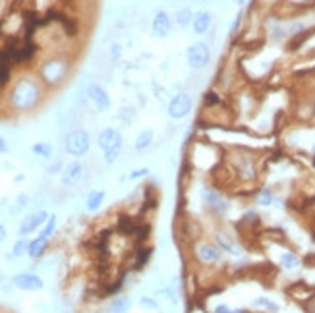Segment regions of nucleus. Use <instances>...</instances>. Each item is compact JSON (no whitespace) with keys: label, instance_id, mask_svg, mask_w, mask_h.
I'll list each match as a JSON object with an SVG mask.
<instances>
[{"label":"nucleus","instance_id":"nucleus-30","mask_svg":"<svg viewBox=\"0 0 315 313\" xmlns=\"http://www.w3.org/2000/svg\"><path fill=\"white\" fill-rule=\"evenodd\" d=\"M145 176H149V168H137V170L130 172V180H139V178H145Z\"/></svg>","mask_w":315,"mask_h":313},{"label":"nucleus","instance_id":"nucleus-10","mask_svg":"<svg viewBox=\"0 0 315 313\" xmlns=\"http://www.w3.org/2000/svg\"><path fill=\"white\" fill-rule=\"evenodd\" d=\"M197 259L203 265H213L221 261V248L217 244H199L197 246Z\"/></svg>","mask_w":315,"mask_h":313},{"label":"nucleus","instance_id":"nucleus-38","mask_svg":"<svg viewBox=\"0 0 315 313\" xmlns=\"http://www.w3.org/2000/svg\"><path fill=\"white\" fill-rule=\"evenodd\" d=\"M0 31H2V22H0Z\"/></svg>","mask_w":315,"mask_h":313},{"label":"nucleus","instance_id":"nucleus-23","mask_svg":"<svg viewBox=\"0 0 315 313\" xmlns=\"http://www.w3.org/2000/svg\"><path fill=\"white\" fill-rule=\"evenodd\" d=\"M281 265H283L286 271H294V269L300 267V259H298V255H294V253H284L283 257H281Z\"/></svg>","mask_w":315,"mask_h":313},{"label":"nucleus","instance_id":"nucleus-9","mask_svg":"<svg viewBox=\"0 0 315 313\" xmlns=\"http://www.w3.org/2000/svg\"><path fill=\"white\" fill-rule=\"evenodd\" d=\"M12 284L20 290H27V292H33V290H41L43 288V281L41 277L33 275V273H20L12 279Z\"/></svg>","mask_w":315,"mask_h":313},{"label":"nucleus","instance_id":"nucleus-2","mask_svg":"<svg viewBox=\"0 0 315 313\" xmlns=\"http://www.w3.org/2000/svg\"><path fill=\"white\" fill-rule=\"evenodd\" d=\"M37 99H39V87H37V83L27 81V79L20 81L18 87L14 89V95H12V103H14V106L18 110L31 108L33 104L37 103Z\"/></svg>","mask_w":315,"mask_h":313},{"label":"nucleus","instance_id":"nucleus-29","mask_svg":"<svg viewBox=\"0 0 315 313\" xmlns=\"http://www.w3.org/2000/svg\"><path fill=\"white\" fill-rule=\"evenodd\" d=\"M219 101L221 99H219V95L215 93V91H207L205 93V106H215Z\"/></svg>","mask_w":315,"mask_h":313},{"label":"nucleus","instance_id":"nucleus-20","mask_svg":"<svg viewBox=\"0 0 315 313\" xmlns=\"http://www.w3.org/2000/svg\"><path fill=\"white\" fill-rule=\"evenodd\" d=\"M130 306H131V302H130V298H128V296H116V298L112 300V304H110V312L112 313H128L130 312Z\"/></svg>","mask_w":315,"mask_h":313},{"label":"nucleus","instance_id":"nucleus-13","mask_svg":"<svg viewBox=\"0 0 315 313\" xmlns=\"http://www.w3.org/2000/svg\"><path fill=\"white\" fill-rule=\"evenodd\" d=\"M87 95H89V99L95 103V106L99 108V110H108L110 108V97L106 95V91L101 87V85H89L87 87Z\"/></svg>","mask_w":315,"mask_h":313},{"label":"nucleus","instance_id":"nucleus-26","mask_svg":"<svg viewBox=\"0 0 315 313\" xmlns=\"http://www.w3.org/2000/svg\"><path fill=\"white\" fill-rule=\"evenodd\" d=\"M253 306L255 308H265V310H269V312H279V306L275 304V302H271L269 298H255L253 300Z\"/></svg>","mask_w":315,"mask_h":313},{"label":"nucleus","instance_id":"nucleus-11","mask_svg":"<svg viewBox=\"0 0 315 313\" xmlns=\"http://www.w3.org/2000/svg\"><path fill=\"white\" fill-rule=\"evenodd\" d=\"M151 31H153V37H166L168 33L172 31V22H170V16L166 12H157L155 18H153V26H151Z\"/></svg>","mask_w":315,"mask_h":313},{"label":"nucleus","instance_id":"nucleus-4","mask_svg":"<svg viewBox=\"0 0 315 313\" xmlns=\"http://www.w3.org/2000/svg\"><path fill=\"white\" fill-rule=\"evenodd\" d=\"M186 58H188V66L191 70H203L211 60V49L205 43H193L188 47Z\"/></svg>","mask_w":315,"mask_h":313},{"label":"nucleus","instance_id":"nucleus-22","mask_svg":"<svg viewBox=\"0 0 315 313\" xmlns=\"http://www.w3.org/2000/svg\"><path fill=\"white\" fill-rule=\"evenodd\" d=\"M191 22H193V12H191L189 8L178 10V14H176V24H178L180 27H188Z\"/></svg>","mask_w":315,"mask_h":313},{"label":"nucleus","instance_id":"nucleus-31","mask_svg":"<svg viewBox=\"0 0 315 313\" xmlns=\"http://www.w3.org/2000/svg\"><path fill=\"white\" fill-rule=\"evenodd\" d=\"M139 304H141L143 308H151V310H157V302H155V300H151V298H141V300H139Z\"/></svg>","mask_w":315,"mask_h":313},{"label":"nucleus","instance_id":"nucleus-12","mask_svg":"<svg viewBox=\"0 0 315 313\" xmlns=\"http://www.w3.org/2000/svg\"><path fill=\"white\" fill-rule=\"evenodd\" d=\"M81 176H83V166L78 160L68 162L62 170V184L64 186H74L81 180Z\"/></svg>","mask_w":315,"mask_h":313},{"label":"nucleus","instance_id":"nucleus-24","mask_svg":"<svg viewBox=\"0 0 315 313\" xmlns=\"http://www.w3.org/2000/svg\"><path fill=\"white\" fill-rule=\"evenodd\" d=\"M54 228H56V217L52 215V217H49V220L45 222V228L41 230V234H39V238H43V240H49V238L52 236V232H54Z\"/></svg>","mask_w":315,"mask_h":313},{"label":"nucleus","instance_id":"nucleus-21","mask_svg":"<svg viewBox=\"0 0 315 313\" xmlns=\"http://www.w3.org/2000/svg\"><path fill=\"white\" fill-rule=\"evenodd\" d=\"M255 201H257L259 205H263V207H269V205L275 201V193H273V189L261 188L259 191H257V195H255Z\"/></svg>","mask_w":315,"mask_h":313},{"label":"nucleus","instance_id":"nucleus-25","mask_svg":"<svg viewBox=\"0 0 315 313\" xmlns=\"http://www.w3.org/2000/svg\"><path fill=\"white\" fill-rule=\"evenodd\" d=\"M27 250H29V242L26 240V236H22V238L14 244V251H12V255H14V257H22V255H26V253H27Z\"/></svg>","mask_w":315,"mask_h":313},{"label":"nucleus","instance_id":"nucleus-15","mask_svg":"<svg viewBox=\"0 0 315 313\" xmlns=\"http://www.w3.org/2000/svg\"><path fill=\"white\" fill-rule=\"evenodd\" d=\"M153 139H155V131L153 130H143L137 133L135 141H133V149L135 151H145L153 145Z\"/></svg>","mask_w":315,"mask_h":313},{"label":"nucleus","instance_id":"nucleus-3","mask_svg":"<svg viewBox=\"0 0 315 313\" xmlns=\"http://www.w3.org/2000/svg\"><path fill=\"white\" fill-rule=\"evenodd\" d=\"M91 139L85 130H72L64 139V149L72 156H83L89 153Z\"/></svg>","mask_w":315,"mask_h":313},{"label":"nucleus","instance_id":"nucleus-5","mask_svg":"<svg viewBox=\"0 0 315 313\" xmlns=\"http://www.w3.org/2000/svg\"><path fill=\"white\" fill-rule=\"evenodd\" d=\"M193 108V101L191 97L186 93H178L172 97V101L168 103V116L172 120H182L186 118L189 112Z\"/></svg>","mask_w":315,"mask_h":313},{"label":"nucleus","instance_id":"nucleus-28","mask_svg":"<svg viewBox=\"0 0 315 313\" xmlns=\"http://www.w3.org/2000/svg\"><path fill=\"white\" fill-rule=\"evenodd\" d=\"M10 79H12V68L0 64V89L6 87V85L10 83Z\"/></svg>","mask_w":315,"mask_h":313},{"label":"nucleus","instance_id":"nucleus-37","mask_svg":"<svg viewBox=\"0 0 315 313\" xmlns=\"http://www.w3.org/2000/svg\"><path fill=\"white\" fill-rule=\"evenodd\" d=\"M314 158H315V145H314Z\"/></svg>","mask_w":315,"mask_h":313},{"label":"nucleus","instance_id":"nucleus-27","mask_svg":"<svg viewBox=\"0 0 315 313\" xmlns=\"http://www.w3.org/2000/svg\"><path fill=\"white\" fill-rule=\"evenodd\" d=\"M149 257H151V250L149 248H139L137 250V259H135V269H143Z\"/></svg>","mask_w":315,"mask_h":313},{"label":"nucleus","instance_id":"nucleus-8","mask_svg":"<svg viewBox=\"0 0 315 313\" xmlns=\"http://www.w3.org/2000/svg\"><path fill=\"white\" fill-rule=\"evenodd\" d=\"M64 74H66V64L60 62V60H51V62L43 64V68H41V76L49 83L62 81Z\"/></svg>","mask_w":315,"mask_h":313},{"label":"nucleus","instance_id":"nucleus-14","mask_svg":"<svg viewBox=\"0 0 315 313\" xmlns=\"http://www.w3.org/2000/svg\"><path fill=\"white\" fill-rule=\"evenodd\" d=\"M211 22H213V16L209 10H201L197 14H193V22H191V27L195 35H205L211 27Z\"/></svg>","mask_w":315,"mask_h":313},{"label":"nucleus","instance_id":"nucleus-17","mask_svg":"<svg viewBox=\"0 0 315 313\" xmlns=\"http://www.w3.org/2000/svg\"><path fill=\"white\" fill-rule=\"evenodd\" d=\"M49 248V240H43V238H37V240H33L29 242V250H27V255L33 257V259H39L45 251Z\"/></svg>","mask_w":315,"mask_h":313},{"label":"nucleus","instance_id":"nucleus-7","mask_svg":"<svg viewBox=\"0 0 315 313\" xmlns=\"http://www.w3.org/2000/svg\"><path fill=\"white\" fill-rule=\"evenodd\" d=\"M47 220H49V213L47 211H35L31 215H27L26 219L22 220V224H20V236H27V234L35 232Z\"/></svg>","mask_w":315,"mask_h":313},{"label":"nucleus","instance_id":"nucleus-18","mask_svg":"<svg viewBox=\"0 0 315 313\" xmlns=\"http://www.w3.org/2000/svg\"><path fill=\"white\" fill-rule=\"evenodd\" d=\"M52 151H54V147H52L51 143H47V141H37V143L31 145L33 155L43 156V158H51V156H52Z\"/></svg>","mask_w":315,"mask_h":313},{"label":"nucleus","instance_id":"nucleus-1","mask_svg":"<svg viewBox=\"0 0 315 313\" xmlns=\"http://www.w3.org/2000/svg\"><path fill=\"white\" fill-rule=\"evenodd\" d=\"M103 156H105V162L106 164H114L118 160V156L122 153V147H124V137L122 133L116 130V128H105L101 133H99V139H97Z\"/></svg>","mask_w":315,"mask_h":313},{"label":"nucleus","instance_id":"nucleus-34","mask_svg":"<svg viewBox=\"0 0 315 313\" xmlns=\"http://www.w3.org/2000/svg\"><path fill=\"white\" fill-rule=\"evenodd\" d=\"M27 201H29V197H27L26 193H22V195L18 197V207H26V205H27Z\"/></svg>","mask_w":315,"mask_h":313},{"label":"nucleus","instance_id":"nucleus-16","mask_svg":"<svg viewBox=\"0 0 315 313\" xmlns=\"http://www.w3.org/2000/svg\"><path fill=\"white\" fill-rule=\"evenodd\" d=\"M215 240H217V246H219L221 250L228 251V253H232V255H238V253H240L238 246L232 242V238H230L228 234H224V232H217V234H215Z\"/></svg>","mask_w":315,"mask_h":313},{"label":"nucleus","instance_id":"nucleus-35","mask_svg":"<svg viewBox=\"0 0 315 313\" xmlns=\"http://www.w3.org/2000/svg\"><path fill=\"white\" fill-rule=\"evenodd\" d=\"M6 151H8V143L0 137V153H6Z\"/></svg>","mask_w":315,"mask_h":313},{"label":"nucleus","instance_id":"nucleus-32","mask_svg":"<svg viewBox=\"0 0 315 313\" xmlns=\"http://www.w3.org/2000/svg\"><path fill=\"white\" fill-rule=\"evenodd\" d=\"M215 313H242V310H232L228 306H217L215 308Z\"/></svg>","mask_w":315,"mask_h":313},{"label":"nucleus","instance_id":"nucleus-6","mask_svg":"<svg viewBox=\"0 0 315 313\" xmlns=\"http://www.w3.org/2000/svg\"><path fill=\"white\" fill-rule=\"evenodd\" d=\"M201 197H203V203L211 209V213H217V215H224L228 211V203L226 199L222 197L221 193L215 188H203L201 189Z\"/></svg>","mask_w":315,"mask_h":313},{"label":"nucleus","instance_id":"nucleus-33","mask_svg":"<svg viewBox=\"0 0 315 313\" xmlns=\"http://www.w3.org/2000/svg\"><path fill=\"white\" fill-rule=\"evenodd\" d=\"M306 27H304V24H294V26H290V29H288V35H298L300 31H304Z\"/></svg>","mask_w":315,"mask_h":313},{"label":"nucleus","instance_id":"nucleus-19","mask_svg":"<svg viewBox=\"0 0 315 313\" xmlns=\"http://www.w3.org/2000/svg\"><path fill=\"white\" fill-rule=\"evenodd\" d=\"M103 201H105V191H103V189L89 191V195H87V209H89V211H97V209L103 205Z\"/></svg>","mask_w":315,"mask_h":313},{"label":"nucleus","instance_id":"nucleus-36","mask_svg":"<svg viewBox=\"0 0 315 313\" xmlns=\"http://www.w3.org/2000/svg\"><path fill=\"white\" fill-rule=\"evenodd\" d=\"M6 236H8V232H6V228L0 224V242H4V240H6Z\"/></svg>","mask_w":315,"mask_h":313},{"label":"nucleus","instance_id":"nucleus-39","mask_svg":"<svg viewBox=\"0 0 315 313\" xmlns=\"http://www.w3.org/2000/svg\"><path fill=\"white\" fill-rule=\"evenodd\" d=\"M306 2H312V0H306Z\"/></svg>","mask_w":315,"mask_h":313}]
</instances>
